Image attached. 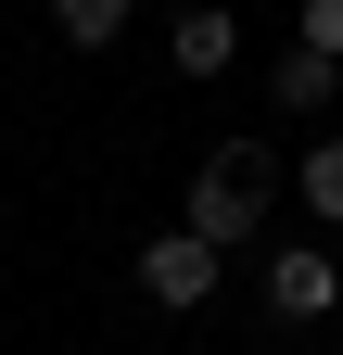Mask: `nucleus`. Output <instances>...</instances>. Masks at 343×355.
<instances>
[{"label":"nucleus","mask_w":343,"mask_h":355,"mask_svg":"<svg viewBox=\"0 0 343 355\" xmlns=\"http://www.w3.org/2000/svg\"><path fill=\"white\" fill-rule=\"evenodd\" d=\"M280 191H292V165H280L267 140H217V153L191 165V203H178V229H203L217 254H242V241L280 216Z\"/></svg>","instance_id":"obj_1"},{"label":"nucleus","mask_w":343,"mask_h":355,"mask_svg":"<svg viewBox=\"0 0 343 355\" xmlns=\"http://www.w3.org/2000/svg\"><path fill=\"white\" fill-rule=\"evenodd\" d=\"M217 266H229V254L203 241V229H153V241H140V292L165 304V318H191V304H217Z\"/></svg>","instance_id":"obj_2"},{"label":"nucleus","mask_w":343,"mask_h":355,"mask_svg":"<svg viewBox=\"0 0 343 355\" xmlns=\"http://www.w3.org/2000/svg\"><path fill=\"white\" fill-rule=\"evenodd\" d=\"M331 304H343V266H331L318 241H280V254H267V318H280V330H318Z\"/></svg>","instance_id":"obj_3"},{"label":"nucleus","mask_w":343,"mask_h":355,"mask_svg":"<svg viewBox=\"0 0 343 355\" xmlns=\"http://www.w3.org/2000/svg\"><path fill=\"white\" fill-rule=\"evenodd\" d=\"M229 51H242V13H229V0H191V13L165 26V64H178V76H217Z\"/></svg>","instance_id":"obj_4"},{"label":"nucleus","mask_w":343,"mask_h":355,"mask_svg":"<svg viewBox=\"0 0 343 355\" xmlns=\"http://www.w3.org/2000/svg\"><path fill=\"white\" fill-rule=\"evenodd\" d=\"M267 102H280V114H331V102H343V64H331V51H280V64H267Z\"/></svg>","instance_id":"obj_5"},{"label":"nucleus","mask_w":343,"mask_h":355,"mask_svg":"<svg viewBox=\"0 0 343 355\" xmlns=\"http://www.w3.org/2000/svg\"><path fill=\"white\" fill-rule=\"evenodd\" d=\"M51 38H64V51H115V38H127V0H51Z\"/></svg>","instance_id":"obj_6"},{"label":"nucleus","mask_w":343,"mask_h":355,"mask_svg":"<svg viewBox=\"0 0 343 355\" xmlns=\"http://www.w3.org/2000/svg\"><path fill=\"white\" fill-rule=\"evenodd\" d=\"M292 203H306L318 229H343V140H318L306 165H292Z\"/></svg>","instance_id":"obj_7"},{"label":"nucleus","mask_w":343,"mask_h":355,"mask_svg":"<svg viewBox=\"0 0 343 355\" xmlns=\"http://www.w3.org/2000/svg\"><path fill=\"white\" fill-rule=\"evenodd\" d=\"M292 51H331L343 64V0H292Z\"/></svg>","instance_id":"obj_8"}]
</instances>
